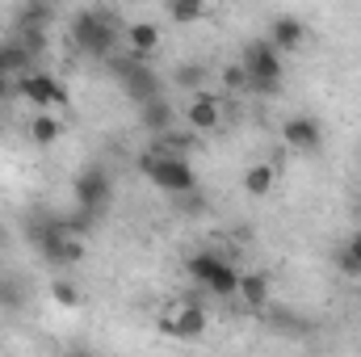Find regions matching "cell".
<instances>
[{
    "instance_id": "24",
    "label": "cell",
    "mask_w": 361,
    "mask_h": 357,
    "mask_svg": "<svg viewBox=\"0 0 361 357\" xmlns=\"http://www.w3.org/2000/svg\"><path fill=\"white\" fill-rule=\"evenodd\" d=\"M21 303V286L17 282H0V307H17Z\"/></svg>"
},
{
    "instance_id": "17",
    "label": "cell",
    "mask_w": 361,
    "mask_h": 357,
    "mask_svg": "<svg viewBox=\"0 0 361 357\" xmlns=\"http://www.w3.org/2000/svg\"><path fill=\"white\" fill-rule=\"evenodd\" d=\"M59 131H63V122L55 118V109H38L34 122H30V143L34 147H51V143H59Z\"/></svg>"
},
{
    "instance_id": "8",
    "label": "cell",
    "mask_w": 361,
    "mask_h": 357,
    "mask_svg": "<svg viewBox=\"0 0 361 357\" xmlns=\"http://www.w3.org/2000/svg\"><path fill=\"white\" fill-rule=\"evenodd\" d=\"M281 143L290 147V152H319L324 147V126H319V118H311V114H294V118H286L281 122Z\"/></svg>"
},
{
    "instance_id": "14",
    "label": "cell",
    "mask_w": 361,
    "mask_h": 357,
    "mask_svg": "<svg viewBox=\"0 0 361 357\" xmlns=\"http://www.w3.org/2000/svg\"><path fill=\"white\" fill-rule=\"evenodd\" d=\"M160 47V25L156 21H130L126 25V51L139 55V59H152Z\"/></svg>"
},
{
    "instance_id": "1",
    "label": "cell",
    "mask_w": 361,
    "mask_h": 357,
    "mask_svg": "<svg viewBox=\"0 0 361 357\" xmlns=\"http://www.w3.org/2000/svg\"><path fill=\"white\" fill-rule=\"evenodd\" d=\"M68 34H72L76 51H80L85 59H109V55L118 51V38H122L126 30H122V17H118L114 8L92 4V8H80V13L72 17Z\"/></svg>"
},
{
    "instance_id": "16",
    "label": "cell",
    "mask_w": 361,
    "mask_h": 357,
    "mask_svg": "<svg viewBox=\"0 0 361 357\" xmlns=\"http://www.w3.org/2000/svg\"><path fill=\"white\" fill-rule=\"evenodd\" d=\"M240 185H244L252 198H269L273 185H277V164H273V160L248 164V169H244V177H240Z\"/></svg>"
},
{
    "instance_id": "25",
    "label": "cell",
    "mask_w": 361,
    "mask_h": 357,
    "mask_svg": "<svg viewBox=\"0 0 361 357\" xmlns=\"http://www.w3.org/2000/svg\"><path fill=\"white\" fill-rule=\"evenodd\" d=\"M223 85H227V89H244V68H240V63L227 68V72H223Z\"/></svg>"
},
{
    "instance_id": "7",
    "label": "cell",
    "mask_w": 361,
    "mask_h": 357,
    "mask_svg": "<svg viewBox=\"0 0 361 357\" xmlns=\"http://www.w3.org/2000/svg\"><path fill=\"white\" fill-rule=\"evenodd\" d=\"M17 97L30 101L34 109H63V105H68L63 80L51 76V72H21V76H17Z\"/></svg>"
},
{
    "instance_id": "22",
    "label": "cell",
    "mask_w": 361,
    "mask_h": 357,
    "mask_svg": "<svg viewBox=\"0 0 361 357\" xmlns=\"http://www.w3.org/2000/svg\"><path fill=\"white\" fill-rule=\"evenodd\" d=\"M341 269L345 273H361V227L345 240V248H341Z\"/></svg>"
},
{
    "instance_id": "19",
    "label": "cell",
    "mask_w": 361,
    "mask_h": 357,
    "mask_svg": "<svg viewBox=\"0 0 361 357\" xmlns=\"http://www.w3.org/2000/svg\"><path fill=\"white\" fill-rule=\"evenodd\" d=\"M206 8H210V0H169V17H173L177 25H193V21H202Z\"/></svg>"
},
{
    "instance_id": "9",
    "label": "cell",
    "mask_w": 361,
    "mask_h": 357,
    "mask_svg": "<svg viewBox=\"0 0 361 357\" xmlns=\"http://www.w3.org/2000/svg\"><path fill=\"white\" fill-rule=\"evenodd\" d=\"M185 122H189L193 135L214 131V126L223 122V105H219V97H214L210 89H197L193 97H189V105H185Z\"/></svg>"
},
{
    "instance_id": "23",
    "label": "cell",
    "mask_w": 361,
    "mask_h": 357,
    "mask_svg": "<svg viewBox=\"0 0 361 357\" xmlns=\"http://www.w3.org/2000/svg\"><path fill=\"white\" fill-rule=\"evenodd\" d=\"M51 298H55L59 307H80V286L68 282V277H59V282L51 286Z\"/></svg>"
},
{
    "instance_id": "12",
    "label": "cell",
    "mask_w": 361,
    "mask_h": 357,
    "mask_svg": "<svg viewBox=\"0 0 361 357\" xmlns=\"http://www.w3.org/2000/svg\"><path fill=\"white\" fill-rule=\"evenodd\" d=\"M139 126H143L147 135H156V139L169 135V131L177 126V105H173L164 92L152 97V101H143V105H139Z\"/></svg>"
},
{
    "instance_id": "27",
    "label": "cell",
    "mask_w": 361,
    "mask_h": 357,
    "mask_svg": "<svg viewBox=\"0 0 361 357\" xmlns=\"http://www.w3.org/2000/svg\"><path fill=\"white\" fill-rule=\"evenodd\" d=\"M47 4H63V0H47Z\"/></svg>"
},
{
    "instance_id": "20",
    "label": "cell",
    "mask_w": 361,
    "mask_h": 357,
    "mask_svg": "<svg viewBox=\"0 0 361 357\" xmlns=\"http://www.w3.org/2000/svg\"><path fill=\"white\" fill-rule=\"evenodd\" d=\"M173 80H177L180 89L197 92V89H206V85H210V68H206V63H180Z\"/></svg>"
},
{
    "instance_id": "6",
    "label": "cell",
    "mask_w": 361,
    "mask_h": 357,
    "mask_svg": "<svg viewBox=\"0 0 361 357\" xmlns=\"http://www.w3.org/2000/svg\"><path fill=\"white\" fill-rule=\"evenodd\" d=\"M72 193H76V206L80 210H89V214H105L109 210V202H114V177H109V169L105 164H89V169H80L76 177H72Z\"/></svg>"
},
{
    "instance_id": "18",
    "label": "cell",
    "mask_w": 361,
    "mask_h": 357,
    "mask_svg": "<svg viewBox=\"0 0 361 357\" xmlns=\"http://www.w3.org/2000/svg\"><path fill=\"white\" fill-rule=\"evenodd\" d=\"M51 8H55V4H47V0H25V4L17 8V17H13V30H47Z\"/></svg>"
},
{
    "instance_id": "21",
    "label": "cell",
    "mask_w": 361,
    "mask_h": 357,
    "mask_svg": "<svg viewBox=\"0 0 361 357\" xmlns=\"http://www.w3.org/2000/svg\"><path fill=\"white\" fill-rule=\"evenodd\" d=\"M85 253H89V248H85V236H76V231H68V236H63V244H59V253H55V265H80V261H85Z\"/></svg>"
},
{
    "instance_id": "10",
    "label": "cell",
    "mask_w": 361,
    "mask_h": 357,
    "mask_svg": "<svg viewBox=\"0 0 361 357\" xmlns=\"http://www.w3.org/2000/svg\"><path fill=\"white\" fill-rule=\"evenodd\" d=\"M206 328H210V315H206V307H197V303H180L177 315L164 320V332L177 337V341H197V337H206Z\"/></svg>"
},
{
    "instance_id": "26",
    "label": "cell",
    "mask_w": 361,
    "mask_h": 357,
    "mask_svg": "<svg viewBox=\"0 0 361 357\" xmlns=\"http://www.w3.org/2000/svg\"><path fill=\"white\" fill-rule=\"evenodd\" d=\"M8 92H17V76H8V72H0V97H8Z\"/></svg>"
},
{
    "instance_id": "4",
    "label": "cell",
    "mask_w": 361,
    "mask_h": 357,
    "mask_svg": "<svg viewBox=\"0 0 361 357\" xmlns=\"http://www.w3.org/2000/svg\"><path fill=\"white\" fill-rule=\"evenodd\" d=\"M139 173L152 181L160 193H169V198H177L185 189H197V173H193V164L177 156V152H164V147H152V152H143L139 156Z\"/></svg>"
},
{
    "instance_id": "3",
    "label": "cell",
    "mask_w": 361,
    "mask_h": 357,
    "mask_svg": "<svg viewBox=\"0 0 361 357\" xmlns=\"http://www.w3.org/2000/svg\"><path fill=\"white\" fill-rule=\"evenodd\" d=\"M105 68H109V76L118 80V89L126 92V101H135V105H143V101H152V97H160L164 92V80H160V72L147 63V59H139V55H130V51H114L109 59H105Z\"/></svg>"
},
{
    "instance_id": "15",
    "label": "cell",
    "mask_w": 361,
    "mask_h": 357,
    "mask_svg": "<svg viewBox=\"0 0 361 357\" xmlns=\"http://www.w3.org/2000/svg\"><path fill=\"white\" fill-rule=\"evenodd\" d=\"M248 307H265L273 294V277L269 273H261V269H252V273H240V290H235Z\"/></svg>"
},
{
    "instance_id": "5",
    "label": "cell",
    "mask_w": 361,
    "mask_h": 357,
    "mask_svg": "<svg viewBox=\"0 0 361 357\" xmlns=\"http://www.w3.org/2000/svg\"><path fill=\"white\" fill-rule=\"evenodd\" d=\"M189 277L202 286V290H210L214 298H231L235 290H240V269L231 265L227 257H219V253H210V248H202V253H189Z\"/></svg>"
},
{
    "instance_id": "13",
    "label": "cell",
    "mask_w": 361,
    "mask_h": 357,
    "mask_svg": "<svg viewBox=\"0 0 361 357\" xmlns=\"http://www.w3.org/2000/svg\"><path fill=\"white\" fill-rule=\"evenodd\" d=\"M269 42L281 51V55H294V51L307 42V25H302L298 17L281 13V17H273V25H269Z\"/></svg>"
},
{
    "instance_id": "11",
    "label": "cell",
    "mask_w": 361,
    "mask_h": 357,
    "mask_svg": "<svg viewBox=\"0 0 361 357\" xmlns=\"http://www.w3.org/2000/svg\"><path fill=\"white\" fill-rule=\"evenodd\" d=\"M63 236H68L63 219H34V223H25V240H30V244L38 248V257H47L51 265H55V253H59Z\"/></svg>"
},
{
    "instance_id": "2",
    "label": "cell",
    "mask_w": 361,
    "mask_h": 357,
    "mask_svg": "<svg viewBox=\"0 0 361 357\" xmlns=\"http://www.w3.org/2000/svg\"><path fill=\"white\" fill-rule=\"evenodd\" d=\"M281 59H286V55L273 47L269 38H252V42H244V51H240L244 89L257 92V97H277V92H281V76H286Z\"/></svg>"
}]
</instances>
